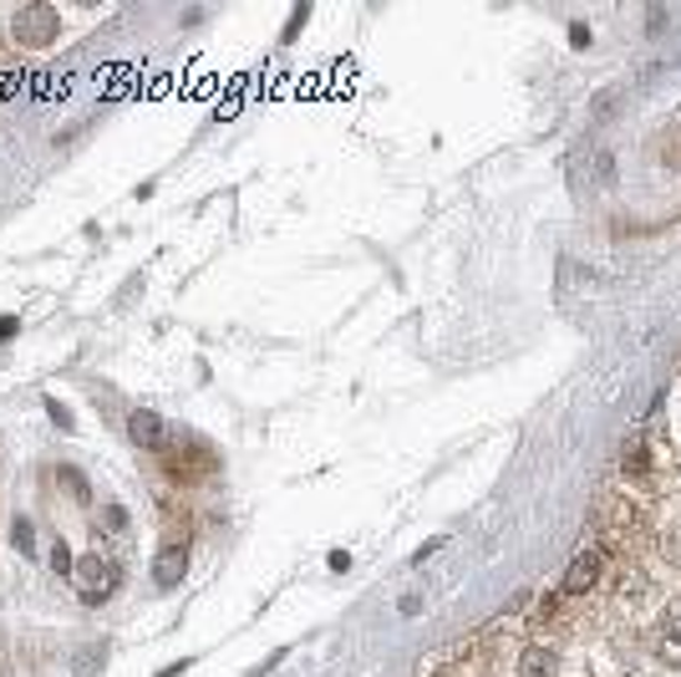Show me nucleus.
I'll return each mask as SVG.
<instances>
[{"label":"nucleus","instance_id":"obj_12","mask_svg":"<svg viewBox=\"0 0 681 677\" xmlns=\"http://www.w3.org/2000/svg\"><path fill=\"white\" fill-rule=\"evenodd\" d=\"M97 667H102V647H82V657H77V677H92Z\"/></svg>","mask_w":681,"mask_h":677},{"label":"nucleus","instance_id":"obj_7","mask_svg":"<svg viewBox=\"0 0 681 677\" xmlns=\"http://www.w3.org/2000/svg\"><path fill=\"white\" fill-rule=\"evenodd\" d=\"M657 657L667 667H681V611L661 621V631H657Z\"/></svg>","mask_w":681,"mask_h":677},{"label":"nucleus","instance_id":"obj_1","mask_svg":"<svg viewBox=\"0 0 681 677\" xmlns=\"http://www.w3.org/2000/svg\"><path fill=\"white\" fill-rule=\"evenodd\" d=\"M61 37V16L57 6H41V0H31V6H21V11L11 16V41L26 51H41V47H57Z\"/></svg>","mask_w":681,"mask_h":677},{"label":"nucleus","instance_id":"obj_14","mask_svg":"<svg viewBox=\"0 0 681 677\" xmlns=\"http://www.w3.org/2000/svg\"><path fill=\"white\" fill-rule=\"evenodd\" d=\"M16 337V316H0V341H11Z\"/></svg>","mask_w":681,"mask_h":677},{"label":"nucleus","instance_id":"obj_10","mask_svg":"<svg viewBox=\"0 0 681 677\" xmlns=\"http://www.w3.org/2000/svg\"><path fill=\"white\" fill-rule=\"evenodd\" d=\"M51 570H57V576H72V570H77V560H72V550H67V540L51 545Z\"/></svg>","mask_w":681,"mask_h":677},{"label":"nucleus","instance_id":"obj_11","mask_svg":"<svg viewBox=\"0 0 681 677\" xmlns=\"http://www.w3.org/2000/svg\"><path fill=\"white\" fill-rule=\"evenodd\" d=\"M102 525H108V535H122V530H128V509H122V505H102Z\"/></svg>","mask_w":681,"mask_h":677},{"label":"nucleus","instance_id":"obj_8","mask_svg":"<svg viewBox=\"0 0 681 677\" xmlns=\"http://www.w3.org/2000/svg\"><path fill=\"white\" fill-rule=\"evenodd\" d=\"M11 545L21 550V556H31V550H37V530H31V520H26V515H16V520H11Z\"/></svg>","mask_w":681,"mask_h":677},{"label":"nucleus","instance_id":"obj_3","mask_svg":"<svg viewBox=\"0 0 681 677\" xmlns=\"http://www.w3.org/2000/svg\"><path fill=\"white\" fill-rule=\"evenodd\" d=\"M128 438L138 448H148V454H168V448H173V428H168V418H158L153 408L128 412Z\"/></svg>","mask_w":681,"mask_h":677},{"label":"nucleus","instance_id":"obj_2","mask_svg":"<svg viewBox=\"0 0 681 677\" xmlns=\"http://www.w3.org/2000/svg\"><path fill=\"white\" fill-rule=\"evenodd\" d=\"M72 580H77V596H82L87 606H97V601H108V596L118 591L122 570H118V560H112V556H97V550H92V556L77 560Z\"/></svg>","mask_w":681,"mask_h":677},{"label":"nucleus","instance_id":"obj_13","mask_svg":"<svg viewBox=\"0 0 681 677\" xmlns=\"http://www.w3.org/2000/svg\"><path fill=\"white\" fill-rule=\"evenodd\" d=\"M47 412H51V424H57V428H72V412H67V402L51 398V402H47Z\"/></svg>","mask_w":681,"mask_h":677},{"label":"nucleus","instance_id":"obj_9","mask_svg":"<svg viewBox=\"0 0 681 677\" xmlns=\"http://www.w3.org/2000/svg\"><path fill=\"white\" fill-rule=\"evenodd\" d=\"M57 479L67 484V495H72L77 505H87V479H82V474H77V469H57Z\"/></svg>","mask_w":681,"mask_h":677},{"label":"nucleus","instance_id":"obj_6","mask_svg":"<svg viewBox=\"0 0 681 677\" xmlns=\"http://www.w3.org/2000/svg\"><path fill=\"white\" fill-rule=\"evenodd\" d=\"M560 673V653H554V647H524V653H519V677H554Z\"/></svg>","mask_w":681,"mask_h":677},{"label":"nucleus","instance_id":"obj_4","mask_svg":"<svg viewBox=\"0 0 681 677\" xmlns=\"http://www.w3.org/2000/svg\"><path fill=\"white\" fill-rule=\"evenodd\" d=\"M600 566H605V556H600L595 545H590V550H580V556L570 560V570H564V591H570V596L590 591V586L600 580Z\"/></svg>","mask_w":681,"mask_h":677},{"label":"nucleus","instance_id":"obj_5","mask_svg":"<svg viewBox=\"0 0 681 677\" xmlns=\"http://www.w3.org/2000/svg\"><path fill=\"white\" fill-rule=\"evenodd\" d=\"M183 576H189V550H183V545H163L158 560H153V580L163 586V591H173Z\"/></svg>","mask_w":681,"mask_h":677}]
</instances>
